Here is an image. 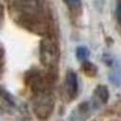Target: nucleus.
I'll return each mask as SVG.
<instances>
[{
  "instance_id": "f257e3e1",
  "label": "nucleus",
  "mask_w": 121,
  "mask_h": 121,
  "mask_svg": "<svg viewBox=\"0 0 121 121\" xmlns=\"http://www.w3.org/2000/svg\"><path fill=\"white\" fill-rule=\"evenodd\" d=\"M12 20L39 35L53 34L49 11L43 0H4Z\"/></svg>"
},
{
  "instance_id": "f03ea898",
  "label": "nucleus",
  "mask_w": 121,
  "mask_h": 121,
  "mask_svg": "<svg viewBox=\"0 0 121 121\" xmlns=\"http://www.w3.org/2000/svg\"><path fill=\"white\" fill-rule=\"evenodd\" d=\"M52 74L31 69L26 74V84L31 95V106L35 115L42 120L48 119L53 113L55 97L52 91Z\"/></svg>"
},
{
  "instance_id": "7ed1b4c3",
  "label": "nucleus",
  "mask_w": 121,
  "mask_h": 121,
  "mask_svg": "<svg viewBox=\"0 0 121 121\" xmlns=\"http://www.w3.org/2000/svg\"><path fill=\"white\" fill-rule=\"evenodd\" d=\"M39 57L41 63L52 75H56L60 60L58 42L53 34L43 36L40 43Z\"/></svg>"
},
{
  "instance_id": "20e7f679",
  "label": "nucleus",
  "mask_w": 121,
  "mask_h": 121,
  "mask_svg": "<svg viewBox=\"0 0 121 121\" xmlns=\"http://www.w3.org/2000/svg\"><path fill=\"white\" fill-rule=\"evenodd\" d=\"M97 110V107L95 105L93 100L90 98L89 100H85L80 102L71 112V115L69 116L70 120L73 121H82L88 119L92 113Z\"/></svg>"
},
{
  "instance_id": "39448f33",
  "label": "nucleus",
  "mask_w": 121,
  "mask_h": 121,
  "mask_svg": "<svg viewBox=\"0 0 121 121\" xmlns=\"http://www.w3.org/2000/svg\"><path fill=\"white\" fill-rule=\"evenodd\" d=\"M63 88L65 95L70 101L77 97L78 93V78L77 73L73 70H68L66 72Z\"/></svg>"
},
{
  "instance_id": "423d86ee",
  "label": "nucleus",
  "mask_w": 121,
  "mask_h": 121,
  "mask_svg": "<svg viewBox=\"0 0 121 121\" xmlns=\"http://www.w3.org/2000/svg\"><path fill=\"white\" fill-rule=\"evenodd\" d=\"M109 79L117 87L121 85V60L115 58L110 59Z\"/></svg>"
},
{
  "instance_id": "0eeeda50",
  "label": "nucleus",
  "mask_w": 121,
  "mask_h": 121,
  "mask_svg": "<svg viewBox=\"0 0 121 121\" xmlns=\"http://www.w3.org/2000/svg\"><path fill=\"white\" fill-rule=\"evenodd\" d=\"M109 97H110V94H109L108 87L105 85H98L95 89L91 99L95 104L97 109H99L101 106L105 105L108 102Z\"/></svg>"
},
{
  "instance_id": "6e6552de",
  "label": "nucleus",
  "mask_w": 121,
  "mask_h": 121,
  "mask_svg": "<svg viewBox=\"0 0 121 121\" xmlns=\"http://www.w3.org/2000/svg\"><path fill=\"white\" fill-rule=\"evenodd\" d=\"M67 9L69 10L71 16L78 17L82 11V2L81 0H62Z\"/></svg>"
},
{
  "instance_id": "1a4fd4ad",
  "label": "nucleus",
  "mask_w": 121,
  "mask_h": 121,
  "mask_svg": "<svg viewBox=\"0 0 121 121\" xmlns=\"http://www.w3.org/2000/svg\"><path fill=\"white\" fill-rule=\"evenodd\" d=\"M76 56H77V59L81 63H83L89 60L90 51L86 46H78L76 50Z\"/></svg>"
},
{
  "instance_id": "9d476101",
  "label": "nucleus",
  "mask_w": 121,
  "mask_h": 121,
  "mask_svg": "<svg viewBox=\"0 0 121 121\" xmlns=\"http://www.w3.org/2000/svg\"><path fill=\"white\" fill-rule=\"evenodd\" d=\"M82 71L88 76V77H95L97 73V69L95 65L89 62L88 60L82 63Z\"/></svg>"
},
{
  "instance_id": "9b49d317",
  "label": "nucleus",
  "mask_w": 121,
  "mask_h": 121,
  "mask_svg": "<svg viewBox=\"0 0 121 121\" xmlns=\"http://www.w3.org/2000/svg\"><path fill=\"white\" fill-rule=\"evenodd\" d=\"M115 16L118 25L121 26V0H116L115 6Z\"/></svg>"
}]
</instances>
